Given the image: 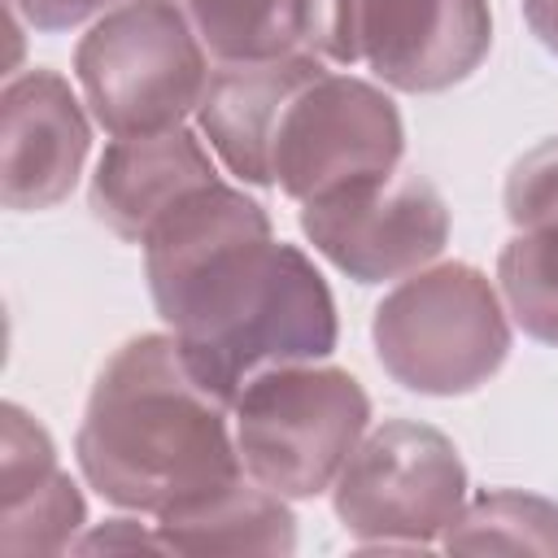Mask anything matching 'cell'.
I'll use <instances>...</instances> for the list:
<instances>
[{
    "label": "cell",
    "instance_id": "1",
    "mask_svg": "<svg viewBox=\"0 0 558 558\" xmlns=\"http://www.w3.org/2000/svg\"><path fill=\"white\" fill-rule=\"evenodd\" d=\"M153 305L187 371L227 405L270 366L336 349V301L318 266L275 240L266 209L209 179L174 201L140 240Z\"/></svg>",
    "mask_w": 558,
    "mask_h": 558
},
{
    "label": "cell",
    "instance_id": "2",
    "mask_svg": "<svg viewBox=\"0 0 558 558\" xmlns=\"http://www.w3.org/2000/svg\"><path fill=\"white\" fill-rule=\"evenodd\" d=\"M231 405L183 362L174 336L126 340L92 384L74 458L113 506L166 519L244 480Z\"/></svg>",
    "mask_w": 558,
    "mask_h": 558
},
{
    "label": "cell",
    "instance_id": "3",
    "mask_svg": "<svg viewBox=\"0 0 558 558\" xmlns=\"http://www.w3.org/2000/svg\"><path fill=\"white\" fill-rule=\"evenodd\" d=\"M379 366L410 392L462 397L510 357V318L484 270L440 262L401 279L371 318Z\"/></svg>",
    "mask_w": 558,
    "mask_h": 558
},
{
    "label": "cell",
    "instance_id": "4",
    "mask_svg": "<svg viewBox=\"0 0 558 558\" xmlns=\"http://www.w3.org/2000/svg\"><path fill=\"white\" fill-rule=\"evenodd\" d=\"M231 418L248 480L301 501L336 484L371 427V397L340 366L288 362L257 371L231 401Z\"/></svg>",
    "mask_w": 558,
    "mask_h": 558
},
{
    "label": "cell",
    "instance_id": "5",
    "mask_svg": "<svg viewBox=\"0 0 558 558\" xmlns=\"http://www.w3.org/2000/svg\"><path fill=\"white\" fill-rule=\"evenodd\" d=\"M78 87L96 122L118 135H153L196 113L209 61L174 0H122L74 48Z\"/></svg>",
    "mask_w": 558,
    "mask_h": 558
},
{
    "label": "cell",
    "instance_id": "6",
    "mask_svg": "<svg viewBox=\"0 0 558 558\" xmlns=\"http://www.w3.org/2000/svg\"><path fill=\"white\" fill-rule=\"evenodd\" d=\"M305 44L410 96L445 92L480 70L493 48L488 0H310Z\"/></svg>",
    "mask_w": 558,
    "mask_h": 558
},
{
    "label": "cell",
    "instance_id": "7",
    "mask_svg": "<svg viewBox=\"0 0 558 558\" xmlns=\"http://www.w3.org/2000/svg\"><path fill=\"white\" fill-rule=\"evenodd\" d=\"M331 506L362 545H432L466 506V466L445 432L392 418L357 440Z\"/></svg>",
    "mask_w": 558,
    "mask_h": 558
},
{
    "label": "cell",
    "instance_id": "8",
    "mask_svg": "<svg viewBox=\"0 0 558 558\" xmlns=\"http://www.w3.org/2000/svg\"><path fill=\"white\" fill-rule=\"evenodd\" d=\"M405 126L388 92L366 78L323 70L296 92L275 135V183L296 201H323L397 174Z\"/></svg>",
    "mask_w": 558,
    "mask_h": 558
},
{
    "label": "cell",
    "instance_id": "9",
    "mask_svg": "<svg viewBox=\"0 0 558 558\" xmlns=\"http://www.w3.org/2000/svg\"><path fill=\"white\" fill-rule=\"evenodd\" d=\"M301 231L340 275L384 283L423 270L449 240V209L418 174H392L371 187L301 205Z\"/></svg>",
    "mask_w": 558,
    "mask_h": 558
},
{
    "label": "cell",
    "instance_id": "10",
    "mask_svg": "<svg viewBox=\"0 0 558 558\" xmlns=\"http://www.w3.org/2000/svg\"><path fill=\"white\" fill-rule=\"evenodd\" d=\"M92 126L57 70H26L0 96V201L52 209L83 174Z\"/></svg>",
    "mask_w": 558,
    "mask_h": 558
},
{
    "label": "cell",
    "instance_id": "11",
    "mask_svg": "<svg viewBox=\"0 0 558 558\" xmlns=\"http://www.w3.org/2000/svg\"><path fill=\"white\" fill-rule=\"evenodd\" d=\"M323 74L318 52H288L270 61H222L209 70L205 96L196 105V126L218 153V161L253 187H275V135L305 83Z\"/></svg>",
    "mask_w": 558,
    "mask_h": 558
},
{
    "label": "cell",
    "instance_id": "12",
    "mask_svg": "<svg viewBox=\"0 0 558 558\" xmlns=\"http://www.w3.org/2000/svg\"><path fill=\"white\" fill-rule=\"evenodd\" d=\"M218 179L205 144L187 126L153 131V135H118L92 174L87 201L92 214L118 235L140 244L148 227L183 201L192 187Z\"/></svg>",
    "mask_w": 558,
    "mask_h": 558
},
{
    "label": "cell",
    "instance_id": "13",
    "mask_svg": "<svg viewBox=\"0 0 558 558\" xmlns=\"http://www.w3.org/2000/svg\"><path fill=\"white\" fill-rule=\"evenodd\" d=\"M0 549L61 554L87 523L83 493L57 462L52 436L22 410H0Z\"/></svg>",
    "mask_w": 558,
    "mask_h": 558
},
{
    "label": "cell",
    "instance_id": "14",
    "mask_svg": "<svg viewBox=\"0 0 558 558\" xmlns=\"http://www.w3.org/2000/svg\"><path fill=\"white\" fill-rule=\"evenodd\" d=\"M161 554H292L296 519L288 497L262 488L257 480H235L231 488L174 510L153 523Z\"/></svg>",
    "mask_w": 558,
    "mask_h": 558
},
{
    "label": "cell",
    "instance_id": "15",
    "mask_svg": "<svg viewBox=\"0 0 558 558\" xmlns=\"http://www.w3.org/2000/svg\"><path fill=\"white\" fill-rule=\"evenodd\" d=\"M218 61H270L301 52L310 0H174Z\"/></svg>",
    "mask_w": 558,
    "mask_h": 558
},
{
    "label": "cell",
    "instance_id": "16",
    "mask_svg": "<svg viewBox=\"0 0 558 558\" xmlns=\"http://www.w3.org/2000/svg\"><path fill=\"white\" fill-rule=\"evenodd\" d=\"M440 545L462 554H558V506L536 493L493 488L462 506Z\"/></svg>",
    "mask_w": 558,
    "mask_h": 558
},
{
    "label": "cell",
    "instance_id": "17",
    "mask_svg": "<svg viewBox=\"0 0 558 558\" xmlns=\"http://www.w3.org/2000/svg\"><path fill=\"white\" fill-rule=\"evenodd\" d=\"M501 296L514 323L545 344H558V227L514 231L497 257Z\"/></svg>",
    "mask_w": 558,
    "mask_h": 558
},
{
    "label": "cell",
    "instance_id": "18",
    "mask_svg": "<svg viewBox=\"0 0 558 558\" xmlns=\"http://www.w3.org/2000/svg\"><path fill=\"white\" fill-rule=\"evenodd\" d=\"M506 218L514 231L558 227V135L523 153L506 174Z\"/></svg>",
    "mask_w": 558,
    "mask_h": 558
},
{
    "label": "cell",
    "instance_id": "19",
    "mask_svg": "<svg viewBox=\"0 0 558 558\" xmlns=\"http://www.w3.org/2000/svg\"><path fill=\"white\" fill-rule=\"evenodd\" d=\"M13 4V13L26 22V26H35V31H70V26H78V22H87V17H96V13H105L109 4H118V0H9Z\"/></svg>",
    "mask_w": 558,
    "mask_h": 558
},
{
    "label": "cell",
    "instance_id": "20",
    "mask_svg": "<svg viewBox=\"0 0 558 558\" xmlns=\"http://www.w3.org/2000/svg\"><path fill=\"white\" fill-rule=\"evenodd\" d=\"M523 17L532 35L558 57V0H523Z\"/></svg>",
    "mask_w": 558,
    "mask_h": 558
}]
</instances>
